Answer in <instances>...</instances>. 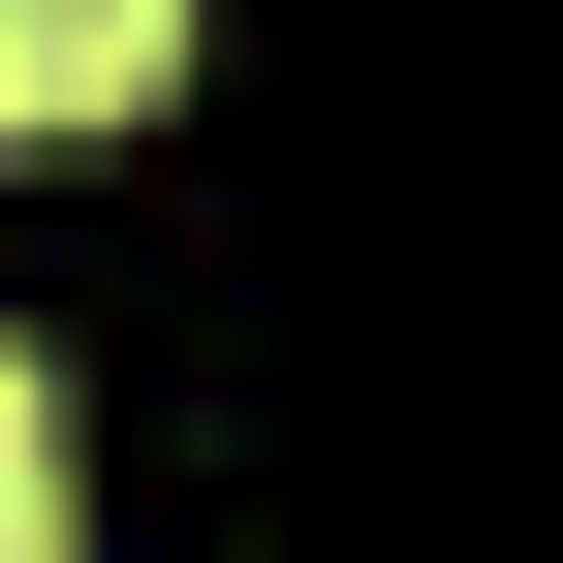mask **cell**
I'll list each match as a JSON object with an SVG mask.
<instances>
[{"mask_svg":"<svg viewBox=\"0 0 563 563\" xmlns=\"http://www.w3.org/2000/svg\"><path fill=\"white\" fill-rule=\"evenodd\" d=\"M188 95V0H0V125H157Z\"/></svg>","mask_w":563,"mask_h":563,"instance_id":"cell-1","label":"cell"},{"mask_svg":"<svg viewBox=\"0 0 563 563\" xmlns=\"http://www.w3.org/2000/svg\"><path fill=\"white\" fill-rule=\"evenodd\" d=\"M63 532H95V470H63V376L0 344V563H63Z\"/></svg>","mask_w":563,"mask_h":563,"instance_id":"cell-2","label":"cell"}]
</instances>
